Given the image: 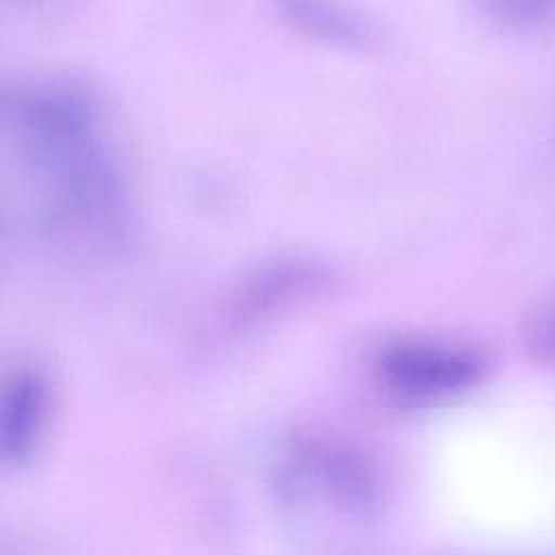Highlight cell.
Listing matches in <instances>:
<instances>
[{"label": "cell", "mask_w": 555, "mask_h": 555, "mask_svg": "<svg viewBox=\"0 0 555 555\" xmlns=\"http://www.w3.org/2000/svg\"><path fill=\"white\" fill-rule=\"evenodd\" d=\"M527 338L538 356L555 364V291L531 310L527 321Z\"/></svg>", "instance_id": "277c9868"}, {"label": "cell", "mask_w": 555, "mask_h": 555, "mask_svg": "<svg viewBox=\"0 0 555 555\" xmlns=\"http://www.w3.org/2000/svg\"><path fill=\"white\" fill-rule=\"evenodd\" d=\"M479 2L492 20L501 24H512V26L538 22L555 4V0H479Z\"/></svg>", "instance_id": "5b68a950"}, {"label": "cell", "mask_w": 555, "mask_h": 555, "mask_svg": "<svg viewBox=\"0 0 555 555\" xmlns=\"http://www.w3.org/2000/svg\"><path fill=\"white\" fill-rule=\"evenodd\" d=\"M282 20L308 39L343 50L375 46V24L347 0H273Z\"/></svg>", "instance_id": "7a4b0ae2"}, {"label": "cell", "mask_w": 555, "mask_h": 555, "mask_svg": "<svg viewBox=\"0 0 555 555\" xmlns=\"http://www.w3.org/2000/svg\"><path fill=\"white\" fill-rule=\"evenodd\" d=\"M7 147L35 191L61 189L117 167L100 98L74 78L37 76L4 89Z\"/></svg>", "instance_id": "6da1fadb"}, {"label": "cell", "mask_w": 555, "mask_h": 555, "mask_svg": "<svg viewBox=\"0 0 555 555\" xmlns=\"http://www.w3.org/2000/svg\"><path fill=\"white\" fill-rule=\"evenodd\" d=\"M392 371L408 375L427 388H460L470 384L479 371L481 362L475 353L457 347L444 345H403L390 353Z\"/></svg>", "instance_id": "3957f363"}]
</instances>
